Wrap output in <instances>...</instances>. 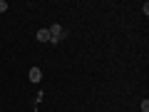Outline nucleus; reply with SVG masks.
Here are the masks:
<instances>
[{"label":"nucleus","instance_id":"1","mask_svg":"<svg viewBox=\"0 0 149 112\" xmlns=\"http://www.w3.org/2000/svg\"><path fill=\"white\" fill-rule=\"evenodd\" d=\"M47 30H50V43H52V45L62 43L65 37H67V30H65V27L60 25V22H52V25H50Z\"/></svg>","mask_w":149,"mask_h":112},{"label":"nucleus","instance_id":"2","mask_svg":"<svg viewBox=\"0 0 149 112\" xmlns=\"http://www.w3.org/2000/svg\"><path fill=\"white\" fill-rule=\"evenodd\" d=\"M27 77H30V82H35V85H37V82L42 80V70H40V67H30Z\"/></svg>","mask_w":149,"mask_h":112},{"label":"nucleus","instance_id":"3","mask_svg":"<svg viewBox=\"0 0 149 112\" xmlns=\"http://www.w3.org/2000/svg\"><path fill=\"white\" fill-rule=\"evenodd\" d=\"M37 40H40V43H50V30L47 27H40V30H37Z\"/></svg>","mask_w":149,"mask_h":112},{"label":"nucleus","instance_id":"4","mask_svg":"<svg viewBox=\"0 0 149 112\" xmlns=\"http://www.w3.org/2000/svg\"><path fill=\"white\" fill-rule=\"evenodd\" d=\"M142 112H149V100H147V97L142 100Z\"/></svg>","mask_w":149,"mask_h":112},{"label":"nucleus","instance_id":"5","mask_svg":"<svg viewBox=\"0 0 149 112\" xmlns=\"http://www.w3.org/2000/svg\"><path fill=\"white\" fill-rule=\"evenodd\" d=\"M8 10V3H5V0H0V13H5Z\"/></svg>","mask_w":149,"mask_h":112}]
</instances>
